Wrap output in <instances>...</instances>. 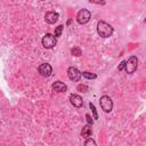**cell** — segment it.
I'll list each match as a JSON object with an SVG mask.
<instances>
[{"instance_id": "6da1fadb", "label": "cell", "mask_w": 146, "mask_h": 146, "mask_svg": "<svg viewBox=\"0 0 146 146\" xmlns=\"http://www.w3.org/2000/svg\"><path fill=\"white\" fill-rule=\"evenodd\" d=\"M97 32L102 38H108L113 33V27L110 24H107L106 22L100 21L97 23Z\"/></svg>"}, {"instance_id": "7a4b0ae2", "label": "cell", "mask_w": 146, "mask_h": 146, "mask_svg": "<svg viewBox=\"0 0 146 146\" xmlns=\"http://www.w3.org/2000/svg\"><path fill=\"white\" fill-rule=\"evenodd\" d=\"M137 66H138V59L136 56H131L128 60H125V64H124V70L127 73L131 74L133 73L136 70H137Z\"/></svg>"}, {"instance_id": "3957f363", "label": "cell", "mask_w": 146, "mask_h": 146, "mask_svg": "<svg viewBox=\"0 0 146 146\" xmlns=\"http://www.w3.org/2000/svg\"><path fill=\"white\" fill-rule=\"evenodd\" d=\"M56 36L50 34V33H47L43 38H42V46L47 49H51L56 46Z\"/></svg>"}, {"instance_id": "277c9868", "label": "cell", "mask_w": 146, "mask_h": 146, "mask_svg": "<svg viewBox=\"0 0 146 146\" xmlns=\"http://www.w3.org/2000/svg\"><path fill=\"white\" fill-rule=\"evenodd\" d=\"M99 104L104 112H111L113 108V102L108 96H102L99 99Z\"/></svg>"}, {"instance_id": "5b68a950", "label": "cell", "mask_w": 146, "mask_h": 146, "mask_svg": "<svg viewBox=\"0 0 146 146\" xmlns=\"http://www.w3.org/2000/svg\"><path fill=\"white\" fill-rule=\"evenodd\" d=\"M90 17H91V14L88 9H81L76 15V21L79 24H86L89 22Z\"/></svg>"}, {"instance_id": "8992f818", "label": "cell", "mask_w": 146, "mask_h": 146, "mask_svg": "<svg viewBox=\"0 0 146 146\" xmlns=\"http://www.w3.org/2000/svg\"><path fill=\"white\" fill-rule=\"evenodd\" d=\"M67 75H68L70 80H72V81H79L80 78H81V72H80L78 68L71 66V67H68V70H67Z\"/></svg>"}, {"instance_id": "52a82bcc", "label": "cell", "mask_w": 146, "mask_h": 146, "mask_svg": "<svg viewBox=\"0 0 146 146\" xmlns=\"http://www.w3.org/2000/svg\"><path fill=\"white\" fill-rule=\"evenodd\" d=\"M38 71H39V73H40L42 76H49V75L51 74V72H52V67H51L50 64L43 63V64H41V65L39 66Z\"/></svg>"}, {"instance_id": "ba28073f", "label": "cell", "mask_w": 146, "mask_h": 146, "mask_svg": "<svg viewBox=\"0 0 146 146\" xmlns=\"http://www.w3.org/2000/svg\"><path fill=\"white\" fill-rule=\"evenodd\" d=\"M44 19L48 24H55L58 21V14L55 13V11H49V13L46 14Z\"/></svg>"}, {"instance_id": "9c48e42d", "label": "cell", "mask_w": 146, "mask_h": 146, "mask_svg": "<svg viewBox=\"0 0 146 146\" xmlns=\"http://www.w3.org/2000/svg\"><path fill=\"white\" fill-rule=\"evenodd\" d=\"M52 89L56 92H65L67 90V86L62 81H56L52 83Z\"/></svg>"}, {"instance_id": "30bf717a", "label": "cell", "mask_w": 146, "mask_h": 146, "mask_svg": "<svg viewBox=\"0 0 146 146\" xmlns=\"http://www.w3.org/2000/svg\"><path fill=\"white\" fill-rule=\"evenodd\" d=\"M70 102H71V104H72L73 106H75V107H81L82 104H83L82 98H81L79 95H75V94H72V95L70 96Z\"/></svg>"}, {"instance_id": "8fae6325", "label": "cell", "mask_w": 146, "mask_h": 146, "mask_svg": "<svg viewBox=\"0 0 146 146\" xmlns=\"http://www.w3.org/2000/svg\"><path fill=\"white\" fill-rule=\"evenodd\" d=\"M91 133H92V130H91L90 124H89V125H86V127H83V128H82L81 136H82L83 138H89V137L91 136Z\"/></svg>"}, {"instance_id": "7c38bea8", "label": "cell", "mask_w": 146, "mask_h": 146, "mask_svg": "<svg viewBox=\"0 0 146 146\" xmlns=\"http://www.w3.org/2000/svg\"><path fill=\"white\" fill-rule=\"evenodd\" d=\"M71 54L73 56H75V57H79V56H81V49L79 47H74V48H72Z\"/></svg>"}, {"instance_id": "4fadbf2b", "label": "cell", "mask_w": 146, "mask_h": 146, "mask_svg": "<svg viewBox=\"0 0 146 146\" xmlns=\"http://www.w3.org/2000/svg\"><path fill=\"white\" fill-rule=\"evenodd\" d=\"M89 107L91 108V112H92V117H94L95 120H97V119H98V114H97V111H96L95 105H94L92 103H90V104H89Z\"/></svg>"}, {"instance_id": "5bb4252c", "label": "cell", "mask_w": 146, "mask_h": 146, "mask_svg": "<svg viewBox=\"0 0 146 146\" xmlns=\"http://www.w3.org/2000/svg\"><path fill=\"white\" fill-rule=\"evenodd\" d=\"M81 75H83V76L87 78V79H96V78H97V75H96L95 73H90V72H82Z\"/></svg>"}, {"instance_id": "9a60e30c", "label": "cell", "mask_w": 146, "mask_h": 146, "mask_svg": "<svg viewBox=\"0 0 146 146\" xmlns=\"http://www.w3.org/2000/svg\"><path fill=\"white\" fill-rule=\"evenodd\" d=\"M63 29H64V26H63V25H58V26L56 27V30H55V36H56V38H57V36H60Z\"/></svg>"}, {"instance_id": "2e32d148", "label": "cell", "mask_w": 146, "mask_h": 146, "mask_svg": "<svg viewBox=\"0 0 146 146\" xmlns=\"http://www.w3.org/2000/svg\"><path fill=\"white\" fill-rule=\"evenodd\" d=\"M76 89H78L79 91H81V92H87V91H88V87L84 86V84H79Z\"/></svg>"}, {"instance_id": "e0dca14e", "label": "cell", "mask_w": 146, "mask_h": 146, "mask_svg": "<svg viewBox=\"0 0 146 146\" xmlns=\"http://www.w3.org/2000/svg\"><path fill=\"white\" fill-rule=\"evenodd\" d=\"M90 3H97V5H105V0H89Z\"/></svg>"}, {"instance_id": "ac0fdd59", "label": "cell", "mask_w": 146, "mask_h": 146, "mask_svg": "<svg viewBox=\"0 0 146 146\" xmlns=\"http://www.w3.org/2000/svg\"><path fill=\"white\" fill-rule=\"evenodd\" d=\"M84 145H96V141L95 140H92V139H88V140H86L84 141Z\"/></svg>"}, {"instance_id": "d6986e66", "label": "cell", "mask_w": 146, "mask_h": 146, "mask_svg": "<svg viewBox=\"0 0 146 146\" xmlns=\"http://www.w3.org/2000/svg\"><path fill=\"white\" fill-rule=\"evenodd\" d=\"M86 119H87L88 124H92V117L90 116V114H86Z\"/></svg>"}, {"instance_id": "ffe728a7", "label": "cell", "mask_w": 146, "mask_h": 146, "mask_svg": "<svg viewBox=\"0 0 146 146\" xmlns=\"http://www.w3.org/2000/svg\"><path fill=\"white\" fill-rule=\"evenodd\" d=\"M124 64H125V60H123V62H121V64L119 65V67H117V70H119V71H122V70L124 68Z\"/></svg>"}]
</instances>
